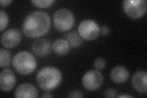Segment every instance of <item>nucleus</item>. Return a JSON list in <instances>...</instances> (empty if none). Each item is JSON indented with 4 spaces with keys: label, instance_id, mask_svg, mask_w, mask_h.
Masks as SVG:
<instances>
[{
    "label": "nucleus",
    "instance_id": "1",
    "mask_svg": "<svg viewBox=\"0 0 147 98\" xmlns=\"http://www.w3.org/2000/svg\"><path fill=\"white\" fill-rule=\"evenodd\" d=\"M22 27L26 36L40 38L49 31L51 27L50 17L44 11L32 12L25 18Z\"/></svg>",
    "mask_w": 147,
    "mask_h": 98
},
{
    "label": "nucleus",
    "instance_id": "2",
    "mask_svg": "<svg viewBox=\"0 0 147 98\" xmlns=\"http://www.w3.org/2000/svg\"><path fill=\"white\" fill-rule=\"evenodd\" d=\"M62 80V74L59 70L52 66L41 69L36 76L38 87L45 91H50L56 88Z\"/></svg>",
    "mask_w": 147,
    "mask_h": 98
},
{
    "label": "nucleus",
    "instance_id": "3",
    "mask_svg": "<svg viewBox=\"0 0 147 98\" xmlns=\"http://www.w3.org/2000/svg\"><path fill=\"white\" fill-rule=\"evenodd\" d=\"M12 64L17 72L22 75H28L36 68L37 61L31 53L22 51L13 57Z\"/></svg>",
    "mask_w": 147,
    "mask_h": 98
},
{
    "label": "nucleus",
    "instance_id": "4",
    "mask_svg": "<svg viewBox=\"0 0 147 98\" xmlns=\"http://www.w3.org/2000/svg\"><path fill=\"white\" fill-rule=\"evenodd\" d=\"M53 22L58 31L65 32L71 30L74 25L75 16L69 9L61 8L54 13Z\"/></svg>",
    "mask_w": 147,
    "mask_h": 98
},
{
    "label": "nucleus",
    "instance_id": "5",
    "mask_svg": "<svg viewBox=\"0 0 147 98\" xmlns=\"http://www.w3.org/2000/svg\"><path fill=\"white\" fill-rule=\"evenodd\" d=\"M78 32L83 39L95 40L100 34V27L97 22L91 19L82 21L78 26Z\"/></svg>",
    "mask_w": 147,
    "mask_h": 98
},
{
    "label": "nucleus",
    "instance_id": "6",
    "mask_svg": "<svg viewBox=\"0 0 147 98\" xmlns=\"http://www.w3.org/2000/svg\"><path fill=\"white\" fill-rule=\"evenodd\" d=\"M123 10L126 14L131 18H139L146 11L145 0H125L123 3Z\"/></svg>",
    "mask_w": 147,
    "mask_h": 98
},
{
    "label": "nucleus",
    "instance_id": "7",
    "mask_svg": "<svg viewBox=\"0 0 147 98\" xmlns=\"http://www.w3.org/2000/svg\"><path fill=\"white\" fill-rule=\"evenodd\" d=\"M104 77L98 70H91L86 72L82 79V85L89 91L98 90L102 85Z\"/></svg>",
    "mask_w": 147,
    "mask_h": 98
},
{
    "label": "nucleus",
    "instance_id": "8",
    "mask_svg": "<svg viewBox=\"0 0 147 98\" xmlns=\"http://www.w3.org/2000/svg\"><path fill=\"white\" fill-rule=\"evenodd\" d=\"M22 34L20 30L12 28L8 29L2 34L1 42L3 45L7 49H12L20 43Z\"/></svg>",
    "mask_w": 147,
    "mask_h": 98
},
{
    "label": "nucleus",
    "instance_id": "9",
    "mask_svg": "<svg viewBox=\"0 0 147 98\" xmlns=\"http://www.w3.org/2000/svg\"><path fill=\"white\" fill-rule=\"evenodd\" d=\"M16 84V77L12 70L4 69L0 73V88L3 91L12 90Z\"/></svg>",
    "mask_w": 147,
    "mask_h": 98
},
{
    "label": "nucleus",
    "instance_id": "10",
    "mask_svg": "<svg viewBox=\"0 0 147 98\" xmlns=\"http://www.w3.org/2000/svg\"><path fill=\"white\" fill-rule=\"evenodd\" d=\"M51 44L50 41L45 39L35 40L31 45V50L36 56L44 57L51 52Z\"/></svg>",
    "mask_w": 147,
    "mask_h": 98
},
{
    "label": "nucleus",
    "instance_id": "11",
    "mask_svg": "<svg viewBox=\"0 0 147 98\" xmlns=\"http://www.w3.org/2000/svg\"><path fill=\"white\" fill-rule=\"evenodd\" d=\"M38 90L36 87L28 83H22L18 85L14 93L16 97L34 98L38 96Z\"/></svg>",
    "mask_w": 147,
    "mask_h": 98
},
{
    "label": "nucleus",
    "instance_id": "12",
    "mask_svg": "<svg viewBox=\"0 0 147 98\" xmlns=\"http://www.w3.org/2000/svg\"><path fill=\"white\" fill-rule=\"evenodd\" d=\"M132 85L134 89L139 93L147 91V73L145 71H138L132 78Z\"/></svg>",
    "mask_w": 147,
    "mask_h": 98
},
{
    "label": "nucleus",
    "instance_id": "13",
    "mask_svg": "<svg viewBox=\"0 0 147 98\" xmlns=\"http://www.w3.org/2000/svg\"><path fill=\"white\" fill-rule=\"evenodd\" d=\"M128 69L123 66H117L112 69L110 72V78L115 83H123L129 77Z\"/></svg>",
    "mask_w": 147,
    "mask_h": 98
},
{
    "label": "nucleus",
    "instance_id": "14",
    "mask_svg": "<svg viewBox=\"0 0 147 98\" xmlns=\"http://www.w3.org/2000/svg\"><path fill=\"white\" fill-rule=\"evenodd\" d=\"M53 52L58 55H66L70 50V45L68 42L63 39H58L55 41L52 45Z\"/></svg>",
    "mask_w": 147,
    "mask_h": 98
},
{
    "label": "nucleus",
    "instance_id": "15",
    "mask_svg": "<svg viewBox=\"0 0 147 98\" xmlns=\"http://www.w3.org/2000/svg\"><path fill=\"white\" fill-rule=\"evenodd\" d=\"M66 41L68 42L69 44L72 48H77L82 44V38L79 35V32L76 31H71L66 35Z\"/></svg>",
    "mask_w": 147,
    "mask_h": 98
},
{
    "label": "nucleus",
    "instance_id": "16",
    "mask_svg": "<svg viewBox=\"0 0 147 98\" xmlns=\"http://www.w3.org/2000/svg\"><path fill=\"white\" fill-rule=\"evenodd\" d=\"M11 58V53L9 51L1 49L0 51V66L1 68H5L8 66L10 64Z\"/></svg>",
    "mask_w": 147,
    "mask_h": 98
},
{
    "label": "nucleus",
    "instance_id": "17",
    "mask_svg": "<svg viewBox=\"0 0 147 98\" xmlns=\"http://www.w3.org/2000/svg\"><path fill=\"white\" fill-rule=\"evenodd\" d=\"M9 23V17L7 13L3 9L0 11V31L5 30Z\"/></svg>",
    "mask_w": 147,
    "mask_h": 98
},
{
    "label": "nucleus",
    "instance_id": "18",
    "mask_svg": "<svg viewBox=\"0 0 147 98\" xmlns=\"http://www.w3.org/2000/svg\"><path fill=\"white\" fill-rule=\"evenodd\" d=\"M55 2L53 0H33L31 3L36 7L39 8H46L50 6Z\"/></svg>",
    "mask_w": 147,
    "mask_h": 98
},
{
    "label": "nucleus",
    "instance_id": "19",
    "mask_svg": "<svg viewBox=\"0 0 147 98\" xmlns=\"http://www.w3.org/2000/svg\"><path fill=\"white\" fill-rule=\"evenodd\" d=\"M106 66V62L103 58H97L94 62V67L97 70H102Z\"/></svg>",
    "mask_w": 147,
    "mask_h": 98
},
{
    "label": "nucleus",
    "instance_id": "20",
    "mask_svg": "<svg viewBox=\"0 0 147 98\" xmlns=\"http://www.w3.org/2000/svg\"><path fill=\"white\" fill-rule=\"evenodd\" d=\"M104 96L105 97H115L117 96V91L113 88H107L104 93Z\"/></svg>",
    "mask_w": 147,
    "mask_h": 98
},
{
    "label": "nucleus",
    "instance_id": "21",
    "mask_svg": "<svg viewBox=\"0 0 147 98\" xmlns=\"http://www.w3.org/2000/svg\"><path fill=\"white\" fill-rule=\"evenodd\" d=\"M69 97H83L84 95H83L82 93L79 90H74L71 91L69 95H68Z\"/></svg>",
    "mask_w": 147,
    "mask_h": 98
},
{
    "label": "nucleus",
    "instance_id": "22",
    "mask_svg": "<svg viewBox=\"0 0 147 98\" xmlns=\"http://www.w3.org/2000/svg\"><path fill=\"white\" fill-rule=\"evenodd\" d=\"M100 33L104 36H107L110 33V29L107 26H103L101 29H100Z\"/></svg>",
    "mask_w": 147,
    "mask_h": 98
},
{
    "label": "nucleus",
    "instance_id": "23",
    "mask_svg": "<svg viewBox=\"0 0 147 98\" xmlns=\"http://www.w3.org/2000/svg\"><path fill=\"white\" fill-rule=\"evenodd\" d=\"M12 2V0H1L0 1V4L2 7H6L9 5Z\"/></svg>",
    "mask_w": 147,
    "mask_h": 98
},
{
    "label": "nucleus",
    "instance_id": "24",
    "mask_svg": "<svg viewBox=\"0 0 147 98\" xmlns=\"http://www.w3.org/2000/svg\"><path fill=\"white\" fill-rule=\"evenodd\" d=\"M41 97H53V96L52 95H50L49 93H48V92H47V93H44V94L40 96Z\"/></svg>",
    "mask_w": 147,
    "mask_h": 98
},
{
    "label": "nucleus",
    "instance_id": "25",
    "mask_svg": "<svg viewBox=\"0 0 147 98\" xmlns=\"http://www.w3.org/2000/svg\"><path fill=\"white\" fill-rule=\"evenodd\" d=\"M118 97H132V96H129V95H120V96H118Z\"/></svg>",
    "mask_w": 147,
    "mask_h": 98
}]
</instances>
